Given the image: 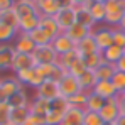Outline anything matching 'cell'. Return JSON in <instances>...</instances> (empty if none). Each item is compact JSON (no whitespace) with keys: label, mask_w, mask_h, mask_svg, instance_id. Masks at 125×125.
<instances>
[{"label":"cell","mask_w":125,"mask_h":125,"mask_svg":"<svg viewBox=\"0 0 125 125\" xmlns=\"http://www.w3.org/2000/svg\"><path fill=\"white\" fill-rule=\"evenodd\" d=\"M122 95H125V90H124V91H122Z\"/></svg>","instance_id":"cell-58"},{"label":"cell","mask_w":125,"mask_h":125,"mask_svg":"<svg viewBox=\"0 0 125 125\" xmlns=\"http://www.w3.org/2000/svg\"><path fill=\"white\" fill-rule=\"evenodd\" d=\"M84 71H86V66H84V62H83V59H81V58L74 62L69 69H68V73H69V74H73V76H76V78H78V76H81Z\"/></svg>","instance_id":"cell-43"},{"label":"cell","mask_w":125,"mask_h":125,"mask_svg":"<svg viewBox=\"0 0 125 125\" xmlns=\"http://www.w3.org/2000/svg\"><path fill=\"white\" fill-rule=\"evenodd\" d=\"M19 36V31L7 25V24H2L0 22V44H9L10 41H14L15 37Z\"/></svg>","instance_id":"cell-32"},{"label":"cell","mask_w":125,"mask_h":125,"mask_svg":"<svg viewBox=\"0 0 125 125\" xmlns=\"http://www.w3.org/2000/svg\"><path fill=\"white\" fill-rule=\"evenodd\" d=\"M74 2V7H88L93 0H73Z\"/></svg>","instance_id":"cell-50"},{"label":"cell","mask_w":125,"mask_h":125,"mask_svg":"<svg viewBox=\"0 0 125 125\" xmlns=\"http://www.w3.org/2000/svg\"><path fill=\"white\" fill-rule=\"evenodd\" d=\"M58 88H59V96H64V98H71L74 96L76 93L81 91V86L78 83V78L73 76V74H64L61 80L58 81Z\"/></svg>","instance_id":"cell-3"},{"label":"cell","mask_w":125,"mask_h":125,"mask_svg":"<svg viewBox=\"0 0 125 125\" xmlns=\"http://www.w3.org/2000/svg\"><path fill=\"white\" fill-rule=\"evenodd\" d=\"M56 64H36V71L41 74L42 78H46V80L47 78H52V73L56 69Z\"/></svg>","instance_id":"cell-38"},{"label":"cell","mask_w":125,"mask_h":125,"mask_svg":"<svg viewBox=\"0 0 125 125\" xmlns=\"http://www.w3.org/2000/svg\"><path fill=\"white\" fill-rule=\"evenodd\" d=\"M69 100L68 98H64V96H58V98H54L52 102H51V110L52 112H58V113H66L68 110H69Z\"/></svg>","instance_id":"cell-35"},{"label":"cell","mask_w":125,"mask_h":125,"mask_svg":"<svg viewBox=\"0 0 125 125\" xmlns=\"http://www.w3.org/2000/svg\"><path fill=\"white\" fill-rule=\"evenodd\" d=\"M34 74H36V68H32V69H25V71H21V73H15L14 76H15L24 86H29L31 81H32V78H34Z\"/></svg>","instance_id":"cell-37"},{"label":"cell","mask_w":125,"mask_h":125,"mask_svg":"<svg viewBox=\"0 0 125 125\" xmlns=\"http://www.w3.org/2000/svg\"><path fill=\"white\" fill-rule=\"evenodd\" d=\"M115 68H117V71H122V73H125V52H124V56L120 58V61L115 64Z\"/></svg>","instance_id":"cell-49"},{"label":"cell","mask_w":125,"mask_h":125,"mask_svg":"<svg viewBox=\"0 0 125 125\" xmlns=\"http://www.w3.org/2000/svg\"><path fill=\"white\" fill-rule=\"evenodd\" d=\"M81 59H83L86 69L95 71V69L103 62V56H102V52L98 51V52H93V54H88V56H81Z\"/></svg>","instance_id":"cell-34"},{"label":"cell","mask_w":125,"mask_h":125,"mask_svg":"<svg viewBox=\"0 0 125 125\" xmlns=\"http://www.w3.org/2000/svg\"><path fill=\"white\" fill-rule=\"evenodd\" d=\"M32 58L36 64H56L59 56L56 54L52 44H46V46H36L34 52H32Z\"/></svg>","instance_id":"cell-2"},{"label":"cell","mask_w":125,"mask_h":125,"mask_svg":"<svg viewBox=\"0 0 125 125\" xmlns=\"http://www.w3.org/2000/svg\"><path fill=\"white\" fill-rule=\"evenodd\" d=\"M27 2H34V3H36V2H37V0H27Z\"/></svg>","instance_id":"cell-56"},{"label":"cell","mask_w":125,"mask_h":125,"mask_svg":"<svg viewBox=\"0 0 125 125\" xmlns=\"http://www.w3.org/2000/svg\"><path fill=\"white\" fill-rule=\"evenodd\" d=\"M59 2V7L61 9H73L74 7V2L73 0H58Z\"/></svg>","instance_id":"cell-48"},{"label":"cell","mask_w":125,"mask_h":125,"mask_svg":"<svg viewBox=\"0 0 125 125\" xmlns=\"http://www.w3.org/2000/svg\"><path fill=\"white\" fill-rule=\"evenodd\" d=\"M103 125H115V124H103Z\"/></svg>","instance_id":"cell-57"},{"label":"cell","mask_w":125,"mask_h":125,"mask_svg":"<svg viewBox=\"0 0 125 125\" xmlns=\"http://www.w3.org/2000/svg\"><path fill=\"white\" fill-rule=\"evenodd\" d=\"M0 22L2 24H7V25H10V27H14V29L19 31V22H21V19H19L15 9L12 7V9L0 10Z\"/></svg>","instance_id":"cell-24"},{"label":"cell","mask_w":125,"mask_h":125,"mask_svg":"<svg viewBox=\"0 0 125 125\" xmlns=\"http://www.w3.org/2000/svg\"><path fill=\"white\" fill-rule=\"evenodd\" d=\"M74 14H76V24L83 25V27L90 29V31L95 29L96 22H95V19H93V15H91L88 7H74Z\"/></svg>","instance_id":"cell-14"},{"label":"cell","mask_w":125,"mask_h":125,"mask_svg":"<svg viewBox=\"0 0 125 125\" xmlns=\"http://www.w3.org/2000/svg\"><path fill=\"white\" fill-rule=\"evenodd\" d=\"M110 81L113 83V86L117 88V91H118V93H122V91L125 90V73H122V71H117Z\"/></svg>","instance_id":"cell-40"},{"label":"cell","mask_w":125,"mask_h":125,"mask_svg":"<svg viewBox=\"0 0 125 125\" xmlns=\"http://www.w3.org/2000/svg\"><path fill=\"white\" fill-rule=\"evenodd\" d=\"M29 110H31V113H39V115H47L49 112H51V102H47V100H42V98H34V100H31V103H29Z\"/></svg>","instance_id":"cell-26"},{"label":"cell","mask_w":125,"mask_h":125,"mask_svg":"<svg viewBox=\"0 0 125 125\" xmlns=\"http://www.w3.org/2000/svg\"><path fill=\"white\" fill-rule=\"evenodd\" d=\"M93 93H96L103 100H112V98H115V96L120 95L112 81H96L95 88H93Z\"/></svg>","instance_id":"cell-12"},{"label":"cell","mask_w":125,"mask_h":125,"mask_svg":"<svg viewBox=\"0 0 125 125\" xmlns=\"http://www.w3.org/2000/svg\"><path fill=\"white\" fill-rule=\"evenodd\" d=\"M62 118H64L62 113H58V112H52L51 110L46 115V124L47 125H62Z\"/></svg>","instance_id":"cell-42"},{"label":"cell","mask_w":125,"mask_h":125,"mask_svg":"<svg viewBox=\"0 0 125 125\" xmlns=\"http://www.w3.org/2000/svg\"><path fill=\"white\" fill-rule=\"evenodd\" d=\"M113 124H115V125H125V115H120Z\"/></svg>","instance_id":"cell-51"},{"label":"cell","mask_w":125,"mask_h":125,"mask_svg":"<svg viewBox=\"0 0 125 125\" xmlns=\"http://www.w3.org/2000/svg\"><path fill=\"white\" fill-rule=\"evenodd\" d=\"M36 96H37V98H42V100H47V102H52L54 98H58V96H59L58 81H54L52 78L44 80V83L36 90Z\"/></svg>","instance_id":"cell-6"},{"label":"cell","mask_w":125,"mask_h":125,"mask_svg":"<svg viewBox=\"0 0 125 125\" xmlns=\"http://www.w3.org/2000/svg\"><path fill=\"white\" fill-rule=\"evenodd\" d=\"M31 117V110L29 106H22V108H12L10 110V117H9V125H24Z\"/></svg>","instance_id":"cell-19"},{"label":"cell","mask_w":125,"mask_h":125,"mask_svg":"<svg viewBox=\"0 0 125 125\" xmlns=\"http://www.w3.org/2000/svg\"><path fill=\"white\" fill-rule=\"evenodd\" d=\"M14 56H15L14 44H0V73L12 71Z\"/></svg>","instance_id":"cell-9"},{"label":"cell","mask_w":125,"mask_h":125,"mask_svg":"<svg viewBox=\"0 0 125 125\" xmlns=\"http://www.w3.org/2000/svg\"><path fill=\"white\" fill-rule=\"evenodd\" d=\"M124 49L122 47H118V46H110L108 49H105L103 52H102V56H103V61L106 62H112V64H117V62L120 61V58L124 56Z\"/></svg>","instance_id":"cell-27"},{"label":"cell","mask_w":125,"mask_h":125,"mask_svg":"<svg viewBox=\"0 0 125 125\" xmlns=\"http://www.w3.org/2000/svg\"><path fill=\"white\" fill-rule=\"evenodd\" d=\"M24 125H34V124H32L31 120H27V122H25V124H24Z\"/></svg>","instance_id":"cell-55"},{"label":"cell","mask_w":125,"mask_h":125,"mask_svg":"<svg viewBox=\"0 0 125 125\" xmlns=\"http://www.w3.org/2000/svg\"><path fill=\"white\" fill-rule=\"evenodd\" d=\"M29 103H31V100H29V95H27L25 88H24V90H21L19 93H15L14 96H10V98H9V105H10L12 108L29 106Z\"/></svg>","instance_id":"cell-30"},{"label":"cell","mask_w":125,"mask_h":125,"mask_svg":"<svg viewBox=\"0 0 125 125\" xmlns=\"http://www.w3.org/2000/svg\"><path fill=\"white\" fill-rule=\"evenodd\" d=\"M36 7H37L39 15H46V17H54L61 10L58 0H37Z\"/></svg>","instance_id":"cell-15"},{"label":"cell","mask_w":125,"mask_h":125,"mask_svg":"<svg viewBox=\"0 0 125 125\" xmlns=\"http://www.w3.org/2000/svg\"><path fill=\"white\" fill-rule=\"evenodd\" d=\"M88 9H90V12H91V15H93V19H95L96 24L98 22H105V17H106L105 3H102V2H91L88 5Z\"/></svg>","instance_id":"cell-31"},{"label":"cell","mask_w":125,"mask_h":125,"mask_svg":"<svg viewBox=\"0 0 125 125\" xmlns=\"http://www.w3.org/2000/svg\"><path fill=\"white\" fill-rule=\"evenodd\" d=\"M21 90H24V84L15 76L0 78V103L9 102V98L14 96L15 93H19Z\"/></svg>","instance_id":"cell-1"},{"label":"cell","mask_w":125,"mask_h":125,"mask_svg":"<svg viewBox=\"0 0 125 125\" xmlns=\"http://www.w3.org/2000/svg\"><path fill=\"white\" fill-rule=\"evenodd\" d=\"M39 29H42L46 34H49L52 39H54L56 36L61 34V31H59V27H58V22H56L54 17L41 15V17H39Z\"/></svg>","instance_id":"cell-18"},{"label":"cell","mask_w":125,"mask_h":125,"mask_svg":"<svg viewBox=\"0 0 125 125\" xmlns=\"http://www.w3.org/2000/svg\"><path fill=\"white\" fill-rule=\"evenodd\" d=\"M120 7H122V10H124V14H125V0L120 2Z\"/></svg>","instance_id":"cell-53"},{"label":"cell","mask_w":125,"mask_h":125,"mask_svg":"<svg viewBox=\"0 0 125 125\" xmlns=\"http://www.w3.org/2000/svg\"><path fill=\"white\" fill-rule=\"evenodd\" d=\"M10 110H12V106L9 105V102H5V103H0V125H9Z\"/></svg>","instance_id":"cell-41"},{"label":"cell","mask_w":125,"mask_h":125,"mask_svg":"<svg viewBox=\"0 0 125 125\" xmlns=\"http://www.w3.org/2000/svg\"><path fill=\"white\" fill-rule=\"evenodd\" d=\"M36 68V61L32 58V54H22V52H15L14 56V62H12V73H21L25 69H32Z\"/></svg>","instance_id":"cell-10"},{"label":"cell","mask_w":125,"mask_h":125,"mask_svg":"<svg viewBox=\"0 0 125 125\" xmlns=\"http://www.w3.org/2000/svg\"><path fill=\"white\" fill-rule=\"evenodd\" d=\"M14 49L15 52H22V54H32L36 49V44L32 42V39L29 37V34L19 32V36L14 41Z\"/></svg>","instance_id":"cell-11"},{"label":"cell","mask_w":125,"mask_h":125,"mask_svg":"<svg viewBox=\"0 0 125 125\" xmlns=\"http://www.w3.org/2000/svg\"><path fill=\"white\" fill-rule=\"evenodd\" d=\"M39 17L41 15H31V17H24L19 22V32H24V34H29L32 32L34 29L39 27Z\"/></svg>","instance_id":"cell-29"},{"label":"cell","mask_w":125,"mask_h":125,"mask_svg":"<svg viewBox=\"0 0 125 125\" xmlns=\"http://www.w3.org/2000/svg\"><path fill=\"white\" fill-rule=\"evenodd\" d=\"M113 44L118 46V47H122V49L125 51V32L120 31L118 27L113 29Z\"/></svg>","instance_id":"cell-44"},{"label":"cell","mask_w":125,"mask_h":125,"mask_svg":"<svg viewBox=\"0 0 125 125\" xmlns=\"http://www.w3.org/2000/svg\"><path fill=\"white\" fill-rule=\"evenodd\" d=\"M81 58V54L78 52V49L74 47L73 51H69V52H66V54H62V56H59V59H58V64L61 66V68H64L66 71L74 64V62L78 61Z\"/></svg>","instance_id":"cell-28"},{"label":"cell","mask_w":125,"mask_h":125,"mask_svg":"<svg viewBox=\"0 0 125 125\" xmlns=\"http://www.w3.org/2000/svg\"><path fill=\"white\" fill-rule=\"evenodd\" d=\"M15 3V0H0V10H5V9H12Z\"/></svg>","instance_id":"cell-46"},{"label":"cell","mask_w":125,"mask_h":125,"mask_svg":"<svg viewBox=\"0 0 125 125\" xmlns=\"http://www.w3.org/2000/svg\"><path fill=\"white\" fill-rule=\"evenodd\" d=\"M105 122L102 120L100 113H95V112H86L83 118V125H103Z\"/></svg>","instance_id":"cell-39"},{"label":"cell","mask_w":125,"mask_h":125,"mask_svg":"<svg viewBox=\"0 0 125 125\" xmlns=\"http://www.w3.org/2000/svg\"><path fill=\"white\" fill-rule=\"evenodd\" d=\"M51 44H52V47H54V51H56L58 56H62V54H66V52H69V51H73L76 47L64 32H61L59 36H56Z\"/></svg>","instance_id":"cell-13"},{"label":"cell","mask_w":125,"mask_h":125,"mask_svg":"<svg viewBox=\"0 0 125 125\" xmlns=\"http://www.w3.org/2000/svg\"><path fill=\"white\" fill-rule=\"evenodd\" d=\"M118 29L125 32V14H124V17H122V21H120V24H118Z\"/></svg>","instance_id":"cell-52"},{"label":"cell","mask_w":125,"mask_h":125,"mask_svg":"<svg viewBox=\"0 0 125 125\" xmlns=\"http://www.w3.org/2000/svg\"><path fill=\"white\" fill-rule=\"evenodd\" d=\"M118 110H120V115H125V95H118Z\"/></svg>","instance_id":"cell-47"},{"label":"cell","mask_w":125,"mask_h":125,"mask_svg":"<svg viewBox=\"0 0 125 125\" xmlns=\"http://www.w3.org/2000/svg\"><path fill=\"white\" fill-rule=\"evenodd\" d=\"M100 117L105 124H113L118 117H120V110H118V96L106 100V103L103 105V108L100 110Z\"/></svg>","instance_id":"cell-7"},{"label":"cell","mask_w":125,"mask_h":125,"mask_svg":"<svg viewBox=\"0 0 125 125\" xmlns=\"http://www.w3.org/2000/svg\"><path fill=\"white\" fill-rule=\"evenodd\" d=\"M93 2H102V3H106L108 0H93Z\"/></svg>","instance_id":"cell-54"},{"label":"cell","mask_w":125,"mask_h":125,"mask_svg":"<svg viewBox=\"0 0 125 125\" xmlns=\"http://www.w3.org/2000/svg\"><path fill=\"white\" fill-rule=\"evenodd\" d=\"M29 120L34 125H47L46 124V115H39V113H31Z\"/></svg>","instance_id":"cell-45"},{"label":"cell","mask_w":125,"mask_h":125,"mask_svg":"<svg viewBox=\"0 0 125 125\" xmlns=\"http://www.w3.org/2000/svg\"><path fill=\"white\" fill-rule=\"evenodd\" d=\"M29 37L32 39V42L36 44V46H46V44H51L52 42V37L49 36V34H46L42 29H34L32 32H29Z\"/></svg>","instance_id":"cell-33"},{"label":"cell","mask_w":125,"mask_h":125,"mask_svg":"<svg viewBox=\"0 0 125 125\" xmlns=\"http://www.w3.org/2000/svg\"><path fill=\"white\" fill-rule=\"evenodd\" d=\"M105 7H106L105 24H106L108 27H112V29H117L118 24H120V21H122V17H124V10H122V7H120V2H118V0H108V2L105 3Z\"/></svg>","instance_id":"cell-4"},{"label":"cell","mask_w":125,"mask_h":125,"mask_svg":"<svg viewBox=\"0 0 125 125\" xmlns=\"http://www.w3.org/2000/svg\"><path fill=\"white\" fill-rule=\"evenodd\" d=\"M14 9L19 15V19H24V17H31V15H39L37 12V7L34 2H27V0H15L14 3Z\"/></svg>","instance_id":"cell-16"},{"label":"cell","mask_w":125,"mask_h":125,"mask_svg":"<svg viewBox=\"0 0 125 125\" xmlns=\"http://www.w3.org/2000/svg\"><path fill=\"white\" fill-rule=\"evenodd\" d=\"M86 110L84 108H76V106H69V110L64 113L62 125H83V118Z\"/></svg>","instance_id":"cell-17"},{"label":"cell","mask_w":125,"mask_h":125,"mask_svg":"<svg viewBox=\"0 0 125 125\" xmlns=\"http://www.w3.org/2000/svg\"><path fill=\"white\" fill-rule=\"evenodd\" d=\"M93 39L98 46V51L103 52L105 49H108L110 46H113V29L112 27H100V29H93L91 31Z\"/></svg>","instance_id":"cell-5"},{"label":"cell","mask_w":125,"mask_h":125,"mask_svg":"<svg viewBox=\"0 0 125 125\" xmlns=\"http://www.w3.org/2000/svg\"><path fill=\"white\" fill-rule=\"evenodd\" d=\"M78 83L81 86V91H93V88H95V84H96L95 71L86 69L81 76H78Z\"/></svg>","instance_id":"cell-25"},{"label":"cell","mask_w":125,"mask_h":125,"mask_svg":"<svg viewBox=\"0 0 125 125\" xmlns=\"http://www.w3.org/2000/svg\"><path fill=\"white\" fill-rule=\"evenodd\" d=\"M117 73V68L115 64L112 62L103 61L96 69H95V76H96V81H110L113 78V74Z\"/></svg>","instance_id":"cell-20"},{"label":"cell","mask_w":125,"mask_h":125,"mask_svg":"<svg viewBox=\"0 0 125 125\" xmlns=\"http://www.w3.org/2000/svg\"><path fill=\"white\" fill-rule=\"evenodd\" d=\"M88 93H90V91H80V93H76L74 96L68 98V100H69V105H71V106H76V108H84Z\"/></svg>","instance_id":"cell-36"},{"label":"cell","mask_w":125,"mask_h":125,"mask_svg":"<svg viewBox=\"0 0 125 125\" xmlns=\"http://www.w3.org/2000/svg\"><path fill=\"white\" fill-rule=\"evenodd\" d=\"M118 2H122V0H118Z\"/></svg>","instance_id":"cell-59"},{"label":"cell","mask_w":125,"mask_h":125,"mask_svg":"<svg viewBox=\"0 0 125 125\" xmlns=\"http://www.w3.org/2000/svg\"><path fill=\"white\" fill-rule=\"evenodd\" d=\"M69 39H71V42L76 46L78 42H81L86 37V36H90L91 34V31L90 29H86V27H83V25H80V24H74L71 29H68L66 32H64Z\"/></svg>","instance_id":"cell-21"},{"label":"cell","mask_w":125,"mask_h":125,"mask_svg":"<svg viewBox=\"0 0 125 125\" xmlns=\"http://www.w3.org/2000/svg\"><path fill=\"white\" fill-rule=\"evenodd\" d=\"M76 49H78V52H80L81 56H88V54L98 52V46H96V42L93 39V34L86 36L81 42H78V44H76ZM100 52H102V51H100Z\"/></svg>","instance_id":"cell-22"},{"label":"cell","mask_w":125,"mask_h":125,"mask_svg":"<svg viewBox=\"0 0 125 125\" xmlns=\"http://www.w3.org/2000/svg\"><path fill=\"white\" fill-rule=\"evenodd\" d=\"M54 19L58 22V27L61 32H66L68 29H71L74 24H76V14H74V7L73 9H61Z\"/></svg>","instance_id":"cell-8"},{"label":"cell","mask_w":125,"mask_h":125,"mask_svg":"<svg viewBox=\"0 0 125 125\" xmlns=\"http://www.w3.org/2000/svg\"><path fill=\"white\" fill-rule=\"evenodd\" d=\"M105 103H106V100H103L102 96H98L96 93L90 91V93H88V98H86V103H84V110H86V112L100 113V110L103 108Z\"/></svg>","instance_id":"cell-23"}]
</instances>
